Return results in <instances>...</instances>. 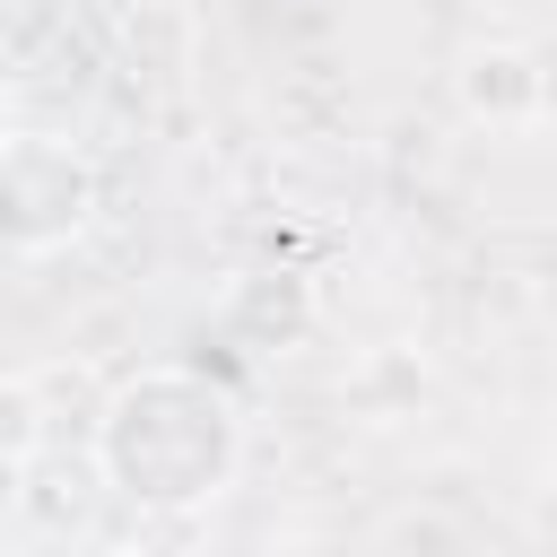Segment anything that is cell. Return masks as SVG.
<instances>
[{
	"label": "cell",
	"instance_id": "277c9868",
	"mask_svg": "<svg viewBox=\"0 0 557 557\" xmlns=\"http://www.w3.org/2000/svg\"><path fill=\"white\" fill-rule=\"evenodd\" d=\"M453 96H461L470 122L522 131V122L548 113V70H540V52H522V44H470L461 70H453Z\"/></svg>",
	"mask_w": 557,
	"mask_h": 557
},
{
	"label": "cell",
	"instance_id": "7a4b0ae2",
	"mask_svg": "<svg viewBox=\"0 0 557 557\" xmlns=\"http://www.w3.org/2000/svg\"><path fill=\"white\" fill-rule=\"evenodd\" d=\"M96 165L87 148L52 139V131H9L0 148V226H9V261H52L96 226Z\"/></svg>",
	"mask_w": 557,
	"mask_h": 557
},
{
	"label": "cell",
	"instance_id": "3957f363",
	"mask_svg": "<svg viewBox=\"0 0 557 557\" xmlns=\"http://www.w3.org/2000/svg\"><path fill=\"white\" fill-rule=\"evenodd\" d=\"M313 322H322L313 278L287 270V261H270V270H235L226 296H218V331H226L244 357H287V348L313 339Z\"/></svg>",
	"mask_w": 557,
	"mask_h": 557
},
{
	"label": "cell",
	"instance_id": "6da1fadb",
	"mask_svg": "<svg viewBox=\"0 0 557 557\" xmlns=\"http://www.w3.org/2000/svg\"><path fill=\"white\" fill-rule=\"evenodd\" d=\"M87 453L122 505H139L157 522H191L244 470V409L200 366H139L104 392Z\"/></svg>",
	"mask_w": 557,
	"mask_h": 557
},
{
	"label": "cell",
	"instance_id": "8992f818",
	"mask_svg": "<svg viewBox=\"0 0 557 557\" xmlns=\"http://www.w3.org/2000/svg\"><path fill=\"white\" fill-rule=\"evenodd\" d=\"M122 557H209V548H200V540H191V531L174 522V531H148V540H131Z\"/></svg>",
	"mask_w": 557,
	"mask_h": 557
},
{
	"label": "cell",
	"instance_id": "52a82bcc",
	"mask_svg": "<svg viewBox=\"0 0 557 557\" xmlns=\"http://www.w3.org/2000/svg\"><path fill=\"white\" fill-rule=\"evenodd\" d=\"M531 513H540V531H557V479H540V505Z\"/></svg>",
	"mask_w": 557,
	"mask_h": 557
},
{
	"label": "cell",
	"instance_id": "5b68a950",
	"mask_svg": "<svg viewBox=\"0 0 557 557\" xmlns=\"http://www.w3.org/2000/svg\"><path fill=\"white\" fill-rule=\"evenodd\" d=\"M0 453H9V479H17V487H26L35 461H44V383H35V366L0 383Z\"/></svg>",
	"mask_w": 557,
	"mask_h": 557
}]
</instances>
